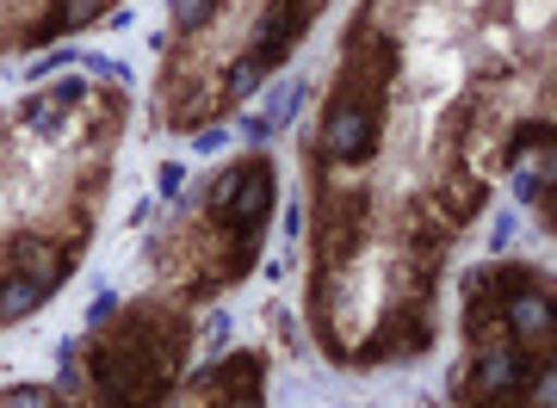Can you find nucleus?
<instances>
[{
	"label": "nucleus",
	"mask_w": 557,
	"mask_h": 408,
	"mask_svg": "<svg viewBox=\"0 0 557 408\" xmlns=\"http://www.w3.org/2000/svg\"><path fill=\"white\" fill-rule=\"evenodd\" d=\"M44 297H50V292H38L32 279H13V272H7V279H0V322H13V316H32Z\"/></svg>",
	"instance_id": "6"
},
{
	"label": "nucleus",
	"mask_w": 557,
	"mask_h": 408,
	"mask_svg": "<svg viewBox=\"0 0 557 408\" xmlns=\"http://www.w3.org/2000/svg\"><path fill=\"white\" fill-rule=\"evenodd\" d=\"M379 131H384V106H329V118H322V161H335V168L372 161Z\"/></svg>",
	"instance_id": "3"
},
{
	"label": "nucleus",
	"mask_w": 557,
	"mask_h": 408,
	"mask_svg": "<svg viewBox=\"0 0 557 408\" xmlns=\"http://www.w3.org/2000/svg\"><path fill=\"white\" fill-rule=\"evenodd\" d=\"M0 408H57V396H50V390H7Z\"/></svg>",
	"instance_id": "8"
},
{
	"label": "nucleus",
	"mask_w": 557,
	"mask_h": 408,
	"mask_svg": "<svg viewBox=\"0 0 557 408\" xmlns=\"http://www.w3.org/2000/svg\"><path fill=\"white\" fill-rule=\"evenodd\" d=\"M174 7H180V13H174L180 32H199V25L211 20V13H218V0H174Z\"/></svg>",
	"instance_id": "7"
},
{
	"label": "nucleus",
	"mask_w": 557,
	"mask_h": 408,
	"mask_svg": "<svg viewBox=\"0 0 557 408\" xmlns=\"http://www.w3.org/2000/svg\"><path fill=\"white\" fill-rule=\"evenodd\" d=\"M7 272H13V279H32L38 292H57L62 279L75 272V254L62 248V242H44V235H20V242L7 248Z\"/></svg>",
	"instance_id": "5"
},
{
	"label": "nucleus",
	"mask_w": 557,
	"mask_h": 408,
	"mask_svg": "<svg viewBox=\"0 0 557 408\" xmlns=\"http://www.w3.org/2000/svg\"><path fill=\"white\" fill-rule=\"evenodd\" d=\"M267 211H273V168H267L260 156L236 161V168L211 186V223H223L242 248H255Z\"/></svg>",
	"instance_id": "2"
},
{
	"label": "nucleus",
	"mask_w": 557,
	"mask_h": 408,
	"mask_svg": "<svg viewBox=\"0 0 557 408\" xmlns=\"http://www.w3.org/2000/svg\"><path fill=\"white\" fill-rule=\"evenodd\" d=\"M322 13V0H267V13H260L255 38H248V57L260 62V69H278L285 62V50L304 38V25Z\"/></svg>",
	"instance_id": "4"
},
{
	"label": "nucleus",
	"mask_w": 557,
	"mask_h": 408,
	"mask_svg": "<svg viewBox=\"0 0 557 408\" xmlns=\"http://www.w3.org/2000/svg\"><path fill=\"white\" fill-rule=\"evenodd\" d=\"M180 353H186L180 322H168L161 310H131L94 353V384H100L106 408H156L168 396Z\"/></svg>",
	"instance_id": "1"
}]
</instances>
